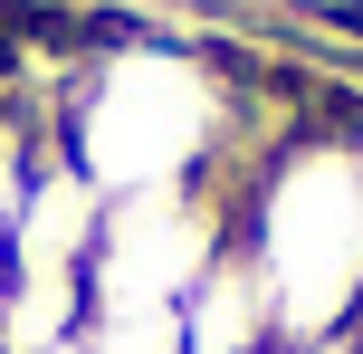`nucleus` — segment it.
Wrapping results in <instances>:
<instances>
[{"mask_svg": "<svg viewBox=\"0 0 363 354\" xmlns=\"http://www.w3.org/2000/svg\"><path fill=\"white\" fill-rule=\"evenodd\" d=\"M48 144L106 201H134V192H182V182L239 192V172L258 163L268 134H249L239 87L211 48L125 38V48H96L86 67H67Z\"/></svg>", "mask_w": 363, "mask_h": 354, "instance_id": "nucleus-1", "label": "nucleus"}, {"mask_svg": "<svg viewBox=\"0 0 363 354\" xmlns=\"http://www.w3.org/2000/svg\"><path fill=\"white\" fill-rule=\"evenodd\" d=\"M230 240L268 287L277 354L363 345V134L277 125L230 192Z\"/></svg>", "mask_w": 363, "mask_h": 354, "instance_id": "nucleus-2", "label": "nucleus"}, {"mask_svg": "<svg viewBox=\"0 0 363 354\" xmlns=\"http://www.w3.org/2000/svg\"><path fill=\"white\" fill-rule=\"evenodd\" d=\"M230 249V192L220 182H182V192H134L106 201L86 259V297H144V306H182L191 278Z\"/></svg>", "mask_w": 363, "mask_h": 354, "instance_id": "nucleus-3", "label": "nucleus"}, {"mask_svg": "<svg viewBox=\"0 0 363 354\" xmlns=\"http://www.w3.org/2000/svg\"><path fill=\"white\" fill-rule=\"evenodd\" d=\"M96 230H106V192L86 182L77 163H38L29 201H19L10 240H0V259H10V278H77L86 287V259H96Z\"/></svg>", "mask_w": 363, "mask_h": 354, "instance_id": "nucleus-4", "label": "nucleus"}, {"mask_svg": "<svg viewBox=\"0 0 363 354\" xmlns=\"http://www.w3.org/2000/svg\"><path fill=\"white\" fill-rule=\"evenodd\" d=\"M182 354H277L268 287H258V268L239 259V240L220 249V259L191 278V297H182Z\"/></svg>", "mask_w": 363, "mask_h": 354, "instance_id": "nucleus-5", "label": "nucleus"}, {"mask_svg": "<svg viewBox=\"0 0 363 354\" xmlns=\"http://www.w3.org/2000/svg\"><path fill=\"white\" fill-rule=\"evenodd\" d=\"M86 354H182V306H144V297H86L77 326Z\"/></svg>", "mask_w": 363, "mask_h": 354, "instance_id": "nucleus-6", "label": "nucleus"}, {"mask_svg": "<svg viewBox=\"0 0 363 354\" xmlns=\"http://www.w3.org/2000/svg\"><path fill=\"white\" fill-rule=\"evenodd\" d=\"M48 115H19V106H0V240H10V221H19V201H29V182H38V163H48Z\"/></svg>", "mask_w": 363, "mask_h": 354, "instance_id": "nucleus-7", "label": "nucleus"}, {"mask_svg": "<svg viewBox=\"0 0 363 354\" xmlns=\"http://www.w3.org/2000/svg\"><path fill=\"white\" fill-rule=\"evenodd\" d=\"M48 354H86V345H77V336H67V345H48Z\"/></svg>", "mask_w": 363, "mask_h": 354, "instance_id": "nucleus-8", "label": "nucleus"}, {"mask_svg": "<svg viewBox=\"0 0 363 354\" xmlns=\"http://www.w3.org/2000/svg\"><path fill=\"white\" fill-rule=\"evenodd\" d=\"M0 287H10V259H0Z\"/></svg>", "mask_w": 363, "mask_h": 354, "instance_id": "nucleus-9", "label": "nucleus"}]
</instances>
